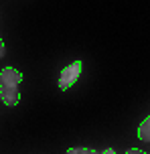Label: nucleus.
Masks as SVG:
<instances>
[{"label": "nucleus", "mask_w": 150, "mask_h": 154, "mask_svg": "<svg viewBox=\"0 0 150 154\" xmlns=\"http://www.w3.org/2000/svg\"><path fill=\"white\" fill-rule=\"evenodd\" d=\"M23 81V73L12 69V67H4L0 71V100L4 101V106H16L20 100L18 93V83Z\"/></svg>", "instance_id": "obj_1"}, {"label": "nucleus", "mask_w": 150, "mask_h": 154, "mask_svg": "<svg viewBox=\"0 0 150 154\" xmlns=\"http://www.w3.org/2000/svg\"><path fill=\"white\" fill-rule=\"evenodd\" d=\"M79 75H81V61H75L71 63L69 67H65L63 71H61V77H59V89H69V87H73L75 85V81L79 79Z\"/></svg>", "instance_id": "obj_2"}, {"label": "nucleus", "mask_w": 150, "mask_h": 154, "mask_svg": "<svg viewBox=\"0 0 150 154\" xmlns=\"http://www.w3.org/2000/svg\"><path fill=\"white\" fill-rule=\"evenodd\" d=\"M138 138L144 140V142H146V140H150V116L144 120L142 124H140V128H138Z\"/></svg>", "instance_id": "obj_3"}, {"label": "nucleus", "mask_w": 150, "mask_h": 154, "mask_svg": "<svg viewBox=\"0 0 150 154\" xmlns=\"http://www.w3.org/2000/svg\"><path fill=\"white\" fill-rule=\"evenodd\" d=\"M67 154H97V152L91 150V148H69Z\"/></svg>", "instance_id": "obj_4"}, {"label": "nucleus", "mask_w": 150, "mask_h": 154, "mask_svg": "<svg viewBox=\"0 0 150 154\" xmlns=\"http://www.w3.org/2000/svg\"><path fill=\"white\" fill-rule=\"evenodd\" d=\"M126 154H146V152H144V150H140V148H130Z\"/></svg>", "instance_id": "obj_5"}, {"label": "nucleus", "mask_w": 150, "mask_h": 154, "mask_svg": "<svg viewBox=\"0 0 150 154\" xmlns=\"http://www.w3.org/2000/svg\"><path fill=\"white\" fill-rule=\"evenodd\" d=\"M4 57V43H2V38H0V59Z\"/></svg>", "instance_id": "obj_6"}, {"label": "nucleus", "mask_w": 150, "mask_h": 154, "mask_svg": "<svg viewBox=\"0 0 150 154\" xmlns=\"http://www.w3.org/2000/svg\"><path fill=\"white\" fill-rule=\"evenodd\" d=\"M102 154H116V152H114V150H112V148H108V150H103Z\"/></svg>", "instance_id": "obj_7"}]
</instances>
